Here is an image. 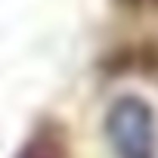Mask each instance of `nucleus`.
I'll list each match as a JSON object with an SVG mask.
<instances>
[{
	"label": "nucleus",
	"mask_w": 158,
	"mask_h": 158,
	"mask_svg": "<svg viewBox=\"0 0 158 158\" xmlns=\"http://www.w3.org/2000/svg\"><path fill=\"white\" fill-rule=\"evenodd\" d=\"M118 3L133 13H158V0H118Z\"/></svg>",
	"instance_id": "nucleus-3"
},
{
	"label": "nucleus",
	"mask_w": 158,
	"mask_h": 158,
	"mask_svg": "<svg viewBox=\"0 0 158 158\" xmlns=\"http://www.w3.org/2000/svg\"><path fill=\"white\" fill-rule=\"evenodd\" d=\"M13 158H71L68 130L59 121H44L22 139Z\"/></svg>",
	"instance_id": "nucleus-2"
},
{
	"label": "nucleus",
	"mask_w": 158,
	"mask_h": 158,
	"mask_svg": "<svg viewBox=\"0 0 158 158\" xmlns=\"http://www.w3.org/2000/svg\"><path fill=\"white\" fill-rule=\"evenodd\" d=\"M102 130L115 158H158V121L143 96H115L106 109Z\"/></svg>",
	"instance_id": "nucleus-1"
}]
</instances>
